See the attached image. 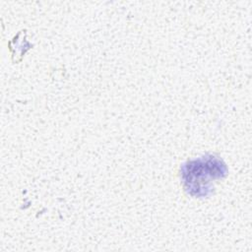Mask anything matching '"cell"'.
<instances>
[{"label":"cell","mask_w":252,"mask_h":252,"mask_svg":"<svg viewBox=\"0 0 252 252\" xmlns=\"http://www.w3.org/2000/svg\"><path fill=\"white\" fill-rule=\"evenodd\" d=\"M226 168L220 159L215 157L200 158L184 164L182 179L186 190L192 195H207L210 182L225 174Z\"/></svg>","instance_id":"6da1fadb"}]
</instances>
